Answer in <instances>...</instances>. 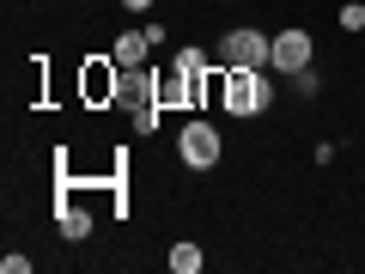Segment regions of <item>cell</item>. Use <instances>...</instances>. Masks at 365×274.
I'll list each match as a JSON object with an SVG mask.
<instances>
[{
    "instance_id": "obj_1",
    "label": "cell",
    "mask_w": 365,
    "mask_h": 274,
    "mask_svg": "<svg viewBox=\"0 0 365 274\" xmlns=\"http://www.w3.org/2000/svg\"><path fill=\"white\" fill-rule=\"evenodd\" d=\"M225 104H232L237 116L268 110V79H262V67H232V73H225Z\"/></svg>"
},
{
    "instance_id": "obj_2",
    "label": "cell",
    "mask_w": 365,
    "mask_h": 274,
    "mask_svg": "<svg viewBox=\"0 0 365 274\" xmlns=\"http://www.w3.org/2000/svg\"><path fill=\"white\" fill-rule=\"evenodd\" d=\"M268 55H274V37H262V31H250V25L220 37V61L225 67H262Z\"/></svg>"
},
{
    "instance_id": "obj_3",
    "label": "cell",
    "mask_w": 365,
    "mask_h": 274,
    "mask_svg": "<svg viewBox=\"0 0 365 274\" xmlns=\"http://www.w3.org/2000/svg\"><path fill=\"white\" fill-rule=\"evenodd\" d=\"M177 146H182V165H195V171L220 165V134H213L207 122H189V128L177 134Z\"/></svg>"
},
{
    "instance_id": "obj_4",
    "label": "cell",
    "mask_w": 365,
    "mask_h": 274,
    "mask_svg": "<svg viewBox=\"0 0 365 274\" xmlns=\"http://www.w3.org/2000/svg\"><path fill=\"white\" fill-rule=\"evenodd\" d=\"M268 61L280 67V73H304V61H311V31H280Z\"/></svg>"
},
{
    "instance_id": "obj_5",
    "label": "cell",
    "mask_w": 365,
    "mask_h": 274,
    "mask_svg": "<svg viewBox=\"0 0 365 274\" xmlns=\"http://www.w3.org/2000/svg\"><path fill=\"white\" fill-rule=\"evenodd\" d=\"M146 49H153V43H146V31H122V37H116V61H122V67H140Z\"/></svg>"
},
{
    "instance_id": "obj_6",
    "label": "cell",
    "mask_w": 365,
    "mask_h": 274,
    "mask_svg": "<svg viewBox=\"0 0 365 274\" xmlns=\"http://www.w3.org/2000/svg\"><path fill=\"white\" fill-rule=\"evenodd\" d=\"M55 220H61V238H73V244L91 238V213L86 208H55Z\"/></svg>"
},
{
    "instance_id": "obj_7",
    "label": "cell",
    "mask_w": 365,
    "mask_h": 274,
    "mask_svg": "<svg viewBox=\"0 0 365 274\" xmlns=\"http://www.w3.org/2000/svg\"><path fill=\"white\" fill-rule=\"evenodd\" d=\"M86 91H91V98H104V91L116 98V91H122V73H116V67H110V73H104V67H91V73H86Z\"/></svg>"
},
{
    "instance_id": "obj_8",
    "label": "cell",
    "mask_w": 365,
    "mask_h": 274,
    "mask_svg": "<svg viewBox=\"0 0 365 274\" xmlns=\"http://www.w3.org/2000/svg\"><path fill=\"white\" fill-rule=\"evenodd\" d=\"M170 268L177 274H201V244H170Z\"/></svg>"
},
{
    "instance_id": "obj_9",
    "label": "cell",
    "mask_w": 365,
    "mask_h": 274,
    "mask_svg": "<svg viewBox=\"0 0 365 274\" xmlns=\"http://www.w3.org/2000/svg\"><path fill=\"white\" fill-rule=\"evenodd\" d=\"M201 61H207L201 49H182V55H177V67H182V73H195V79H201Z\"/></svg>"
},
{
    "instance_id": "obj_10",
    "label": "cell",
    "mask_w": 365,
    "mask_h": 274,
    "mask_svg": "<svg viewBox=\"0 0 365 274\" xmlns=\"http://www.w3.org/2000/svg\"><path fill=\"white\" fill-rule=\"evenodd\" d=\"M0 274H31V256H19V250H13V256H0Z\"/></svg>"
},
{
    "instance_id": "obj_11",
    "label": "cell",
    "mask_w": 365,
    "mask_h": 274,
    "mask_svg": "<svg viewBox=\"0 0 365 274\" xmlns=\"http://www.w3.org/2000/svg\"><path fill=\"white\" fill-rule=\"evenodd\" d=\"M365 25V6H341V31H359Z\"/></svg>"
},
{
    "instance_id": "obj_12",
    "label": "cell",
    "mask_w": 365,
    "mask_h": 274,
    "mask_svg": "<svg viewBox=\"0 0 365 274\" xmlns=\"http://www.w3.org/2000/svg\"><path fill=\"white\" fill-rule=\"evenodd\" d=\"M122 6H128V13H146V6H153V0H122Z\"/></svg>"
}]
</instances>
